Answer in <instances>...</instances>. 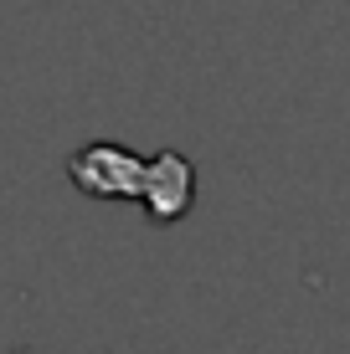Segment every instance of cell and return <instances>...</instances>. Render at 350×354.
Here are the masks:
<instances>
[{"label":"cell","instance_id":"2","mask_svg":"<svg viewBox=\"0 0 350 354\" xmlns=\"http://www.w3.org/2000/svg\"><path fill=\"white\" fill-rule=\"evenodd\" d=\"M191 201H196V165L180 149L150 154V175H144V195H139L144 216L155 226H175L191 211Z\"/></svg>","mask_w":350,"mask_h":354},{"label":"cell","instance_id":"1","mask_svg":"<svg viewBox=\"0 0 350 354\" xmlns=\"http://www.w3.org/2000/svg\"><path fill=\"white\" fill-rule=\"evenodd\" d=\"M144 175H150V160L108 139H93L67 154V180L93 201H139Z\"/></svg>","mask_w":350,"mask_h":354}]
</instances>
